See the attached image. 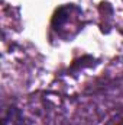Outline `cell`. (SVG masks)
Listing matches in <instances>:
<instances>
[{"label":"cell","mask_w":123,"mask_h":125,"mask_svg":"<svg viewBox=\"0 0 123 125\" xmlns=\"http://www.w3.org/2000/svg\"><path fill=\"white\" fill-rule=\"evenodd\" d=\"M23 124V115L16 106H10L4 116H3V125H22Z\"/></svg>","instance_id":"cell-2"},{"label":"cell","mask_w":123,"mask_h":125,"mask_svg":"<svg viewBox=\"0 0 123 125\" xmlns=\"http://www.w3.org/2000/svg\"><path fill=\"white\" fill-rule=\"evenodd\" d=\"M83 12L80 7L74 4H65L57 9L55 15L52 16V28L61 36H72L80 31V19Z\"/></svg>","instance_id":"cell-1"}]
</instances>
